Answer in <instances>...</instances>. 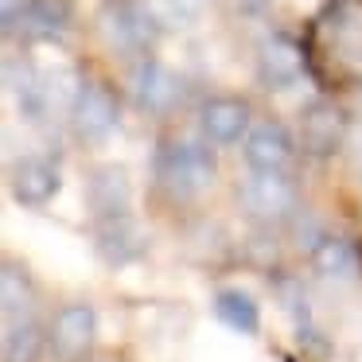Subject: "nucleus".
I'll list each match as a JSON object with an SVG mask.
<instances>
[{
  "instance_id": "nucleus-8",
  "label": "nucleus",
  "mask_w": 362,
  "mask_h": 362,
  "mask_svg": "<svg viewBox=\"0 0 362 362\" xmlns=\"http://www.w3.org/2000/svg\"><path fill=\"white\" fill-rule=\"evenodd\" d=\"M71 117L78 136L86 141H105V136L117 129V102L110 98V90L98 86V82H78L71 102Z\"/></svg>"
},
{
  "instance_id": "nucleus-2",
  "label": "nucleus",
  "mask_w": 362,
  "mask_h": 362,
  "mask_svg": "<svg viewBox=\"0 0 362 362\" xmlns=\"http://www.w3.org/2000/svg\"><path fill=\"white\" fill-rule=\"evenodd\" d=\"M4 90H8L12 105L20 110L24 121H47L51 110L66 98V94L55 90V78H51L47 71H35V66L24 63V59H20V63L16 59L4 63ZM66 102H71V98H66Z\"/></svg>"
},
{
  "instance_id": "nucleus-3",
  "label": "nucleus",
  "mask_w": 362,
  "mask_h": 362,
  "mask_svg": "<svg viewBox=\"0 0 362 362\" xmlns=\"http://www.w3.org/2000/svg\"><path fill=\"white\" fill-rule=\"evenodd\" d=\"M98 343V312L82 300L63 304L47 327V346L55 362H82Z\"/></svg>"
},
{
  "instance_id": "nucleus-22",
  "label": "nucleus",
  "mask_w": 362,
  "mask_h": 362,
  "mask_svg": "<svg viewBox=\"0 0 362 362\" xmlns=\"http://www.w3.org/2000/svg\"><path fill=\"white\" fill-rule=\"evenodd\" d=\"M351 152H354V168L362 172V133H354V144H351Z\"/></svg>"
},
{
  "instance_id": "nucleus-19",
  "label": "nucleus",
  "mask_w": 362,
  "mask_h": 362,
  "mask_svg": "<svg viewBox=\"0 0 362 362\" xmlns=\"http://www.w3.org/2000/svg\"><path fill=\"white\" fill-rule=\"evenodd\" d=\"M0 292H4V320H24V315H32L35 288L20 265L8 261V265L0 269Z\"/></svg>"
},
{
  "instance_id": "nucleus-11",
  "label": "nucleus",
  "mask_w": 362,
  "mask_h": 362,
  "mask_svg": "<svg viewBox=\"0 0 362 362\" xmlns=\"http://www.w3.org/2000/svg\"><path fill=\"white\" fill-rule=\"evenodd\" d=\"M86 203L98 218H117V214H129V203H133V183H129L125 168H94L86 180Z\"/></svg>"
},
{
  "instance_id": "nucleus-14",
  "label": "nucleus",
  "mask_w": 362,
  "mask_h": 362,
  "mask_svg": "<svg viewBox=\"0 0 362 362\" xmlns=\"http://www.w3.org/2000/svg\"><path fill=\"white\" fill-rule=\"evenodd\" d=\"M4 24H8V32H20L24 40L47 43L66 32V8L55 0H35V4H24L16 16H8Z\"/></svg>"
},
{
  "instance_id": "nucleus-20",
  "label": "nucleus",
  "mask_w": 362,
  "mask_h": 362,
  "mask_svg": "<svg viewBox=\"0 0 362 362\" xmlns=\"http://www.w3.org/2000/svg\"><path fill=\"white\" fill-rule=\"evenodd\" d=\"M203 4L206 0H148L152 16H156L160 24H172V28H183V24H191V20H199Z\"/></svg>"
},
{
  "instance_id": "nucleus-5",
  "label": "nucleus",
  "mask_w": 362,
  "mask_h": 362,
  "mask_svg": "<svg viewBox=\"0 0 362 362\" xmlns=\"http://www.w3.org/2000/svg\"><path fill=\"white\" fill-rule=\"evenodd\" d=\"M160 20L152 16L148 4H133V0H117L102 12V35L113 51H125V55H136L152 43Z\"/></svg>"
},
{
  "instance_id": "nucleus-16",
  "label": "nucleus",
  "mask_w": 362,
  "mask_h": 362,
  "mask_svg": "<svg viewBox=\"0 0 362 362\" xmlns=\"http://www.w3.org/2000/svg\"><path fill=\"white\" fill-rule=\"evenodd\" d=\"M214 315H218L222 327L238 331V335H257L261 327V312H257V300L242 288H222L214 292Z\"/></svg>"
},
{
  "instance_id": "nucleus-10",
  "label": "nucleus",
  "mask_w": 362,
  "mask_h": 362,
  "mask_svg": "<svg viewBox=\"0 0 362 362\" xmlns=\"http://www.w3.org/2000/svg\"><path fill=\"white\" fill-rule=\"evenodd\" d=\"M242 152H245V164L253 172H284L292 160V136L276 121H261V125H253L245 133Z\"/></svg>"
},
{
  "instance_id": "nucleus-17",
  "label": "nucleus",
  "mask_w": 362,
  "mask_h": 362,
  "mask_svg": "<svg viewBox=\"0 0 362 362\" xmlns=\"http://www.w3.org/2000/svg\"><path fill=\"white\" fill-rule=\"evenodd\" d=\"M47 346V335L32 315L24 320H4V362H35Z\"/></svg>"
},
{
  "instance_id": "nucleus-18",
  "label": "nucleus",
  "mask_w": 362,
  "mask_h": 362,
  "mask_svg": "<svg viewBox=\"0 0 362 362\" xmlns=\"http://www.w3.org/2000/svg\"><path fill=\"white\" fill-rule=\"evenodd\" d=\"M300 136H304V144L312 152H335L339 144H343V117H339L335 110H312L304 117V125H300Z\"/></svg>"
},
{
  "instance_id": "nucleus-4",
  "label": "nucleus",
  "mask_w": 362,
  "mask_h": 362,
  "mask_svg": "<svg viewBox=\"0 0 362 362\" xmlns=\"http://www.w3.org/2000/svg\"><path fill=\"white\" fill-rule=\"evenodd\" d=\"M129 94H133L136 110L152 113V117H164V113H172L183 102L187 82L172 66L156 63V59H144V63H136L133 78H129Z\"/></svg>"
},
{
  "instance_id": "nucleus-12",
  "label": "nucleus",
  "mask_w": 362,
  "mask_h": 362,
  "mask_svg": "<svg viewBox=\"0 0 362 362\" xmlns=\"http://www.w3.org/2000/svg\"><path fill=\"white\" fill-rule=\"evenodd\" d=\"M257 78L265 82L269 90L296 86V82L304 78V55H300V47L292 40H281V35L265 40L257 51Z\"/></svg>"
},
{
  "instance_id": "nucleus-7",
  "label": "nucleus",
  "mask_w": 362,
  "mask_h": 362,
  "mask_svg": "<svg viewBox=\"0 0 362 362\" xmlns=\"http://www.w3.org/2000/svg\"><path fill=\"white\" fill-rule=\"evenodd\" d=\"M94 245H98V257L105 265L121 269V265H133V261L144 257L148 234H144V226L133 214H117V218H102V226L94 234Z\"/></svg>"
},
{
  "instance_id": "nucleus-21",
  "label": "nucleus",
  "mask_w": 362,
  "mask_h": 362,
  "mask_svg": "<svg viewBox=\"0 0 362 362\" xmlns=\"http://www.w3.org/2000/svg\"><path fill=\"white\" fill-rule=\"evenodd\" d=\"M335 47H339V55H343L346 63L362 66V20H358V16L339 20V28H335Z\"/></svg>"
},
{
  "instance_id": "nucleus-24",
  "label": "nucleus",
  "mask_w": 362,
  "mask_h": 362,
  "mask_svg": "<svg viewBox=\"0 0 362 362\" xmlns=\"http://www.w3.org/2000/svg\"><path fill=\"white\" fill-rule=\"evenodd\" d=\"M358 110H362V98H358Z\"/></svg>"
},
{
  "instance_id": "nucleus-1",
  "label": "nucleus",
  "mask_w": 362,
  "mask_h": 362,
  "mask_svg": "<svg viewBox=\"0 0 362 362\" xmlns=\"http://www.w3.org/2000/svg\"><path fill=\"white\" fill-rule=\"evenodd\" d=\"M152 172H156L160 187L168 195H180V199H191V195H203L206 187L214 183V156L203 141H164L152 156Z\"/></svg>"
},
{
  "instance_id": "nucleus-6",
  "label": "nucleus",
  "mask_w": 362,
  "mask_h": 362,
  "mask_svg": "<svg viewBox=\"0 0 362 362\" xmlns=\"http://www.w3.org/2000/svg\"><path fill=\"white\" fill-rule=\"evenodd\" d=\"M238 195H242L245 214L261 222H281L296 214V183L284 172H253Z\"/></svg>"
},
{
  "instance_id": "nucleus-23",
  "label": "nucleus",
  "mask_w": 362,
  "mask_h": 362,
  "mask_svg": "<svg viewBox=\"0 0 362 362\" xmlns=\"http://www.w3.org/2000/svg\"><path fill=\"white\" fill-rule=\"evenodd\" d=\"M8 16H16V0H4V20Z\"/></svg>"
},
{
  "instance_id": "nucleus-13",
  "label": "nucleus",
  "mask_w": 362,
  "mask_h": 362,
  "mask_svg": "<svg viewBox=\"0 0 362 362\" xmlns=\"http://www.w3.org/2000/svg\"><path fill=\"white\" fill-rule=\"evenodd\" d=\"M199 129L211 144H238L250 133V110L230 98H214L199 110Z\"/></svg>"
},
{
  "instance_id": "nucleus-9",
  "label": "nucleus",
  "mask_w": 362,
  "mask_h": 362,
  "mask_svg": "<svg viewBox=\"0 0 362 362\" xmlns=\"http://www.w3.org/2000/svg\"><path fill=\"white\" fill-rule=\"evenodd\" d=\"M63 180H59V168L43 156H20L8 168V191L20 206H43L59 195Z\"/></svg>"
},
{
  "instance_id": "nucleus-15",
  "label": "nucleus",
  "mask_w": 362,
  "mask_h": 362,
  "mask_svg": "<svg viewBox=\"0 0 362 362\" xmlns=\"http://www.w3.org/2000/svg\"><path fill=\"white\" fill-rule=\"evenodd\" d=\"M312 265L327 281H354L358 276V250L346 238H320L312 245Z\"/></svg>"
}]
</instances>
